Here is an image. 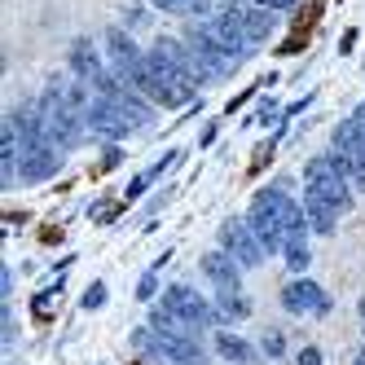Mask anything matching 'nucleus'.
<instances>
[{
  "instance_id": "nucleus-1",
  "label": "nucleus",
  "mask_w": 365,
  "mask_h": 365,
  "mask_svg": "<svg viewBox=\"0 0 365 365\" xmlns=\"http://www.w3.org/2000/svg\"><path fill=\"white\" fill-rule=\"evenodd\" d=\"M133 88H137L145 101H154V106H168V110L194 101V80H190V75H180V71H172V66H163L154 53H145L141 66L133 71Z\"/></svg>"
},
{
  "instance_id": "nucleus-2",
  "label": "nucleus",
  "mask_w": 365,
  "mask_h": 365,
  "mask_svg": "<svg viewBox=\"0 0 365 365\" xmlns=\"http://www.w3.org/2000/svg\"><path fill=\"white\" fill-rule=\"evenodd\" d=\"M304 194H312V198H322V202H330L339 216L352 207V185H348V176H344V163L334 159V154H317V159H308V168H304Z\"/></svg>"
},
{
  "instance_id": "nucleus-3",
  "label": "nucleus",
  "mask_w": 365,
  "mask_h": 365,
  "mask_svg": "<svg viewBox=\"0 0 365 365\" xmlns=\"http://www.w3.org/2000/svg\"><path fill=\"white\" fill-rule=\"evenodd\" d=\"M159 308H163V312H172L176 322H185L194 334H202L207 326H216V308L207 304L198 291H190V286H168Z\"/></svg>"
},
{
  "instance_id": "nucleus-4",
  "label": "nucleus",
  "mask_w": 365,
  "mask_h": 365,
  "mask_svg": "<svg viewBox=\"0 0 365 365\" xmlns=\"http://www.w3.org/2000/svg\"><path fill=\"white\" fill-rule=\"evenodd\" d=\"M247 225H251V233L259 238V247H264V255L286 251V229H282V216H277V207H273V190H259L251 198Z\"/></svg>"
},
{
  "instance_id": "nucleus-5",
  "label": "nucleus",
  "mask_w": 365,
  "mask_h": 365,
  "mask_svg": "<svg viewBox=\"0 0 365 365\" xmlns=\"http://www.w3.org/2000/svg\"><path fill=\"white\" fill-rule=\"evenodd\" d=\"M133 344L145 348V352H154V356H163V361H176V365H207V356H202V348H198V339H185V334L137 330Z\"/></svg>"
},
{
  "instance_id": "nucleus-6",
  "label": "nucleus",
  "mask_w": 365,
  "mask_h": 365,
  "mask_svg": "<svg viewBox=\"0 0 365 365\" xmlns=\"http://www.w3.org/2000/svg\"><path fill=\"white\" fill-rule=\"evenodd\" d=\"M198 36H202L207 44H216L220 53H229L233 62H242L251 48H255V44L247 40V31H242V22H238V14H233V9H225L220 18H207L202 27H198Z\"/></svg>"
},
{
  "instance_id": "nucleus-7",
  "label": "nucleus",
  "mask_w": 365,
  "mask_h": 365,
  "mask_svg": "<svg viewBox=\"0 0 365 365\" xmlns=\"http://www.w3.org/2000/svg\"><path fill=\"white\" fill-rule=\"evenodd\" d=\"M220 251H229L242 269H259V264H264V247H259V238L251 233L247 220H225L220 225Z\"/></svg>"
},
{
  "instance_id": "nucleus-8",
  "label": "nucleus",
  "mask_w": 365,
  "mask_h": 365,
  "mask_svg": "<svg viewBox=\"0 0 365 365\" xmlns=\"http://www.w3.org/2000/svg\"><path fill=\"white\" fill-rule=\"evenodd\" d=\"M62 168V150L53 141H27V150H22V159H18V176L22 180H48Z\"/></svg>"
},
{
  "instance_id": "nucleus-9",
  "label": "nucleus",
  "mask_w": 365,
  "mask_h": 365,
  "mask_svg": "<svg viewBox=\"0 0 365 365\" xmlns=\"http://www.w3.org/2000/svg\"><path fill=\"white\" fill-rule=\"evenodd\" d=\"M84 123H88V133L93 137H101V141H123L128 133H133V123H128L106 97H97L93 106H88V115H84Z\"/></svg>"
},
{
  "instance_id": "nucleus-10",
  "label": "nucleus",
  "mask_w": 365,
  "mask_h": 365,
  "mask_svg": "<svg viewBox=\"0 0 365 365\" xmlns=\"http://www.w3.org/2000/svg\"><path fill=\"white\" fill-rule=\"evenodd\" d=\"M202 277L216 286V291H242V264L229 251H207L202 255Z\"/></svg>"
},
{
  "instance_id": "nucleus-11",
  "label": "nucleus",
  "mask_w": 365,
  "mask_h": 365,
  "mask_svg": "<svg viewBox=\"0 0 365 365\" xmlns=\"http://www.w3.org/2000/svg\"><path fill=\"white\" fill-rule=\"evenodd\" d=\"M282 304L291 308V312H326V291L317 282H308V277H295V282H286V291H282Z\"/></svg>"
},
{
  "instance_id": "nucleus-12",
  "label": "nucleus",
  "mask_w": 365,
  "mask_h": 365,
  "mask_svg": "<svg viewBox=\"0 0 365 365\" xmlns=\"http://www.w3.org/2000/svg\"><path fill=\"white\" fill-rule=\"evenodd\" d=\"M106 101H110V106H115V110H119L128 123H133V133L150 123V101H145L137 88H119V93H110Z\"/></svg>"
},
{
  "instance_id": "nucleus-13",
  "label": "nucleus",
  "mask_w": 365,
  "mask_h": 365,
  "mask_svg": "<svg viewBox=\"0 0 365 365\" xmlns=\"http://www.w3.org/2000/svg\"><path fill=\"white\" fill-rule=\"evenodd\" d=\"M233 14H238V22H242V31H247V40L251 44H264L269 36H273V9H238L233 5Z\"/></svg>"
},
{
  "instance_id": "nucleus-14",
  "label": "nucleus",
  "mask_w": 365,
  "mask_h": 365,
  "mask_svg": "<svg viewBox=\"0 0 365 365\" xmlns=\"http://www.w3.org/2000/svg\"><path fill=\"white\" fill-rule=\"evenodd\" d=\"M216 352H220L229 365H251V361H255V348L247 344V339L229 334V330H220V334H216Z\"/></svg>"
},
{
  "instance_id": "nucleus-15",
  "label": "nucleus",
  "mask_w": 365,
  "mask_h": 365,
  "mask_svg": "<svg viewBox=\"0 0 365 365\" xmlns=\"http://www.w3.org/2000/svg\"><path fill=\"white\" fill-rule=\"evenodd\" d=\"M304 216H308V229H317V233H334V216H339V212H334L330 202L304 194Z\"/></svg>"
},
{
  "instance_id": "nucleus-16",
  "label": "nucleus",
  "mask_w": 365,
  "mask_h": 365,
  "mask_svg": "<svg viewBox=\"0 0 365 365\" xmlns=\"http://www.w3.org/2000/svg\"><path fill=\"white\" fill-rule=\"evenodd\" d=\"M216 317H233V322H242V317H247V299H242V291H220Z\"/></svg>"
},
{
  "instance_id": "nucleus-17",
  "label": "nucleus",
  "mask_w": 365,
  "mask_h": 365,
  "mask_svg": "<svg viewBox=\"0 0 365 365\" xmlns=\"http://www.w3.org/2000/svg\"><path fill=\"white\" fill-rule=\"evenodd\" d=\"M339 163H344V176L352 190H365V154H334Z\"/></svg>"
},
{
  "instance_id": "nucleus-18",
  "label": "nucleus",
  "mask_w": 365,
  "mask_h": 365,
  "mask_svg": "<svg viewBox=\"0 0 365 365\" xmlns=\"http://www.w3.org/2000/svg\"><path fill=\"white\" fill-rule=\"evenodd\" d=\"M154 9H168V14H202L207 0H150Z\"/></svg>"
},
{
  "instance_id": "nucleus-19",
  "label": "nucleus",
  "mask_w": 365,
  "mask_h": 365,
  "mask_svg": "<svg viewBox=\"0 0 365 365\" xmlns=\"http://www.w3.org/2000/svg\"><path fill=\"white\" fill-rule=\"evenodd\" d=\"M282 255H286V264H291L295 273H304V269H308V259H312V255H308V247H304V238H299V242H286V251H282Z\"/></svg>"
},
{
  "instance_id": "nucleus-20",
  "label": "nucleus",
  "mask_w": 365,
  "mask_h": 365,
  "mask_svg": "<svg viewBox=\"0 0 365 365\" xmlns=\"http://www.w3.org/2000/svg\"><path fill=\"white\" fill-rule=\"evenodd\" d=\"M168 264V255H159V264L154 269H145V277H141V286H137V299H154V286H159V269Z\"/></svg>"
},
{
  "instance_id": "nucleus-21",
  "label": "nucleus",
  "mask_w": 365,
  "mask_h": 365,
  "mask_svg": "<svg viewBox=\"0 0 365 365\" xmlns=\"http://www.w3.org/2000/svg\"><path fill=\"white\" fill-rule=\"evenodd\" d=\"M80 304H84V312H93V308H101V304H106V286H101V282H93V286H88V291H84V299H80Z\"/></svg>"
},
{
  "instance_id": "nucleus-22",
  "label": "nucleus",
  "mask_w": 365,
  "mask_h": 365,
  "mask_svg": "<svg viewBox=\"0 0 365 365\" xmlns=\"http://www.w3.org/2000/svg\"><path fill=\"white\" fill-rule=\"evenodd\" d=\"M299 365H322V352L317 348H299Z\"/></svg>"
},
{
  "instance_id": "nucleus-23",
  "label": "nucleus",
  "mask_w": 365,
  "mask_h": 365,
  "mask_svg": "<svg viewBox=\"0 0 365 365\" xmlns=\"http://www.w3.org/2000/svg\"><path fill=\"white\" fill-rule=\"evenodd\" d=\"M0 295H5V299L14 295V273L9 269H0Z\"/></svg>"
},
{
  "instance_id": "nucleus-24",
  "label": "nucleus",
  "mask_w": 365,
  "mask_h": 365,
  "mask_svg": "<svg viewBox=\"0 0 365 365\" xmlns=\"http://www.w3.org/2000/svg\"><path fill=\"white\" fill-rule=\"evenodd\" d=\"M259 9H291V5H299V0H255Z\"/></svg>"
},
{
  "instance_id": "nucleus-25",
  "label": "nucleus",
  "mask_w": 365,
  "mask_h": 365,
  "mask_svg": "<svg viewBox=\"0 0 365 365\" xmlns=\"http://www.w3.org/2000/svg\"><path fill=\"white\" fill-rule=\"evenodd\" d=\"M277 119V106H273V101H264V106H259V123H273Z\"/></svg>"
},
{
  "instance_id": "nucleus-26",
  "label": "nucleus",
  "mask_w": 365,
  "mask_h": 365,
  "mask_svg": "<svg viewBox=\"0 0 365 365\" xmlns=\"http://www.w3.org/2000/svg\"><path fill=\"white\" fill-rule=\"evenodd\" d=\"M264 352H269V356L282 352V334H269V339H264Z\"/></svg>"
},
{
  "instance_id": "nucleus-27",
  "label": "nucleus",
  "mask_w": 365,
  "mask_h": 365,
  "mask_svg": "<svg viewBox=\"0 0 365 365\" xmlns=\"http://www.w3.org/2000/svg\"><path fill=\"white\" fill-rule=\"evenodd\" d=\"M14 339V312H9V304H5V344Z\"/></svg>"
},
{
  "instance_id": "nucleus-28",
  "label": "nucleus",
  "mask_w": 365,
  "mask_h": 365,
  "mask_svg": "<svg viewBox=\"0 0 365 365\" xmlns=\"http://www.w3.org/2000/svg\"><path fill=\"white\" fill-rule=\"evenodd\" d=\"M352 365H365V348H361V352H356V361H352Z\"/></svg>"
},
{
  "instance_id": "nucleus-29",
  "label": "nucleus",
  "mask_w": 365,
  "mask_h": 365,
  "mask_svg": "<svg viewBox=\"0 0 365 365\" xmlns=\"http://www.w3.org/2000/svg\"><path fill=\"white\" fill-rule=\"evenodd\" d=\"M361 322H365V299H361Z\"/></svg>"
}]
</instances>
